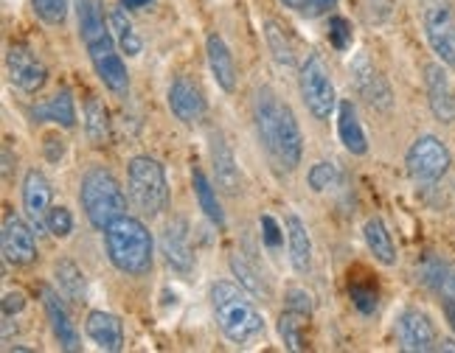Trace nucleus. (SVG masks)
Returning <instances> with one entry per match:
<instances>
[{"instance_id": "44", "label": "nucleus", "mask_w": 455, "mask_h": 353, "mask_svg": "<svg viewBox=\"0 0 455 353\" xmlns=\"http://www.w3.org/2000/svg\"><path fill=\"white\" fill-rule=\"evenodd\" d=\"M444 317H447V323H450V328H452V333H455V297H444Z\"/></svg>"}, {"instance_id": "12", "label": "nucleus", "mask_w": 455, "mask_h": 353, "mask_svg": "<svg viewBox=\"0 0 455 353\" xmlns=\"http://www.w3.org/2000/svg\"><path fill=\"white\" fill-rule=\"evenodd\" d=\"M31 222H23L17 214L6 210L4 216V233H0V244H4V258L14 267H28L37 261V239H34Z\"/></svg>"}, {"instance_id": "26", "label": "nucleus", "mask_w": 455, "mask_h": 353, "mask_svg": "<svg viewBox=\"0 0 455 353\" xmlns=\"http://www.w3.org/2000/svg\"><path fill=\"white\" fill-rule=\"evenodd\" d=\"M84 135L96 149L110 144V110L104 107V101L99 96L84 98Z\"/></svg>"}, {"instance_id": "30", "label": "nucleus", "mask_w": 455, "mask_h": 353, "mask_svg": "<svg viewBox=\"0 0 455 353\" xmlns=\"http://www.w3.org/2000/svg\"><path fill=\"white\" fill-rule=\"evenodd\" d=\"M108 20H110V31H113L118 48H121V54H127V57H138V54H141V51H144V40L138 37V31H135L130 14H127V6L110 9Z\"/></svg>"}, {"instance_id": "32", "label": "nucleus", "mask_w": 455, "mask_h": 353, "mask_svg": "<svg viewBox=\"0 0 455 353\" xmlns=\"http://www.w3.org/2000/svg\"><path fill=\"white\" fill-rule=\"evenodd\" d=\"M304 317L301 314H295V311H284L282 317H278V337L284 340V345L290 350H304Z\"/></svg>"}, {"instance_id": "9", "label": "nucleus", "mask_w": 455, "mask_h": 353, "mask_svg": "<svg viewBox=\"0 0 455 353\" xmlns=\"http://www.w3.org/2000/svg\"><path fill=\"white\" fill-rule=\"evenodd\" d=\"M450 163H452L450 149L444 146V140L435 137V135L416 137L411 144V149H408V154H405L408 174L422 185L439 183L442 176L450 171Z\"/></svg>"}, {"instance_id": "28", "label": "nucleus", "mask_w": 455, "mask_h": 353, "mask_svg": "<svg viewBox=\"0 0 455 353\" xmlns=\"http://www.w3.org/2000/svg\"><path fill=\"white\" fill-rule=\"evenodd\" d=\"M191 188H195V197H197V205L205 214V219L217 224V227H225V210L220 205V197H217V188L212 185V180L205 176L203 169H191Z\"/></svg>"}, {"instance_id": "25", "label": "nucleus", "mask_w": 455, "mask_h": 353, "mask_svg": "<svg viewBox=\"0 0 455 353\" xmlns=\"http://www.w3.org/2000/svg\"><path fill=\"white\" fill-rule=\"evenodd\" d=\"M363 239L369 253L374 255V261H379L382 267H394L396 263V244L391 239V231L385 227V222L379 216H371L363 224Z\"/></svg>"}, {"instance_id": "7", "label": "nucleus", "mask_w": 455, "mask_h": 353, "mask_svg": "<svg viewBox=\"0 0 455 353\" xmlns=\"http://www.w3.org/2000/svg\"><path fill=\"white\" fill-rule=\"evenodd\" d=\"M84 48H87V57H91V65L96 70V76L104 82V87L124 98L130 93V74H127V65L118 54V43L113 37V31H101V34H93V37L84 40Z\"/></svg>"}, {"instance_id": "24", "label": "nucleus", "mask_w": 455, "mask_h": 353, "mask_svg": "<svg viewBox=\"0 0 455 353\" xmlns=\"http://www.w3.org/2000/svg\"><path fill=\"white\" fill-rule=\"evenodd\" d=\"M31 118L37 123L51 121V123H57V127H62V129H74L76 127V104H74L71 90H57L43 104V107L31 110Z\"/></svg>"}, {"instance_id": "20", "label": "nucleus", "mask_w": 455, "mask_h": 353, "mask_svg": "<svg viewBox=\"0 0 455 353\" xmlns=\"http://www.w3.org/2000/svg\"><path fill=\"white\" fill-rule=\"evenodd\" d=\"M84 331H87V337H91V342L99 345L101 350L118 353L124 348V323L110 311L93 309L84 317Z\"/></svg>"}, {"instance_id": "10", "label": "nucleus", "mask_w": 455, "mask_h": 353, "mask_svg": "<svg viewBox=\"0 0 455 353\" xmlns=\"http://www.w3.org/2000/svg\"><path fill=\"white\" fill-rule=\"evenodd\" d=\"M6 74H9V82L23 93H40L48 84L45 62L23 43H12L6 48Z\"/></svg>"}, {"instance_id": "40", "label": "nucleus", "mask_w": 455, "mask_h": 353, "mask_svg": "<svg viewBox=\"0 0 455 353\" xmlns=\"http://www.w3.org/2000/svg\"><path fill=\"white\" fill-rule=\"evenodd\" d=\"M261 241H265L270 250H275L278 244H282V231H278V224H275V219L273 216H261Z\"/></svg>"}, {"instance_id": "46", "label": "nucleus", "mask_w": 455, "mask_h": 353, "mask_svg": "<svg viewBox=\"0 0 455 353\" xmlns=\"http://www.w3.org/2000/svg\"><path fill=\"white\" fill-rule=\"evenodd\" d=\"M4 176L6 180L12 176V149L9 146H4Z\"/></svg>"}, {"instance_id": "22", "label": "nucleus", "mask_w": 455, "mask_h": 353, "mask_svg": "<svg viewBox=\"0 0 455 353\" xmlns=\"http://www.w3.org/2000/svg\"><path fill=\"white\" fill-rule=\"evenodd\" d=\"M287 247H290V263L299 275H307L312 270V236L301 216L287 214Z\"/></svg>"}, {"instance_id": "21", "label": "nucleus", "mask_w": 455, "mask_h": 353, "mask_svg": "<svg viewBox=\"0 0 455 353\" xmlns=\"http://www.w3.org/2000/svg\"><path fill=\"white\" fill-rule=\"evenodd\" d=\"M205 54H208V67H212V76L217 82V87L222 93H234L236 90V62L228 43L220 37V34H208L205 40Z\"/></svg>"}, {"instance_id": "41", "label": "nucleus", "mask_w": 455, "mask_h": 353, "mask_svg": "<svg viewBox=\"0 0 455 353\" xmlns=\"http://www.w3.org/2000/svg\"><path fill=\"white\" fill-rule=\"evenodd\" d=\"M26 309V294L23 292H6L4 294V317L9 320L12 314H20Z\"/></svg>"}, {"instance_id": "33", "label": "nucleus", "mask_w": 455, "mask_h": 353, "mask_svg": "<svg viewBox=\"0 0 455 353\" xmlns=\"http://www.w3.org/2000/svg\"><path fill=\"white\" fill-rule=\"evenodd\" d=\"M231 272L236 275V280H239V286H244L251 294H261V297H267L270 292H267V286H265V280L259 278V272L251 267L248 261H244L239 253L236 255H231Z\"/></svg>"}, {"instance_id": "16", "label": "nucleus", "mask_w": 455, "mask_h": 353, "mask_svg": "<svg viewBox=\"0 0 455 353\" xmlns=\"http://www.w3.org/2000/svg\"><path fill=\"white\" fill-rule=\"evenodd\" d=\"M161 255L169 263V270L178 275H188L195 270V250H191L188 224L186 219H172L161 233Z\"/></svg>"}, {"instance_id": "29", "label": "nucleus", "mask_w": 455, "mask_h": 353, "mask_svg": "<svg viewBox=\"0 0 455 353\" xmlns=\"http://www.w3.org/2000/svg\"><path fill=\"white\" fill-rule=\"evenodd\" d=\"M54 284H57V289L62 292V297L68 300V303H84V294H87L84 272L76 267L71 258L54 261Z\"/></svg>"}, {"instance_id": "13", "label": "nucleus", "mask_w": 455, "mask_h": 353, "mask_svg": "<svg viewBox=\"0 0 455 353\" xmlns=\"http://www.w3.org/2000/svg\"><path fill=\"white\" fill-rule=\"evenodd\" d=\"M166 101H169V110L172 115L178 118L186 127H195L205 118V93L203 87L191 79V76H178L172 84H169V93H166Z\"/></svg>"}, {"instance_id": "6", "label": "nucleus", "mask_w": 455, "mask_h": 353, "mask_svg": "<svg viewBox=\"0 0 455 353\" xmlns=\"http://www.w3.org/2000/svg\"><path fill=\"white\" fill-rule=\"evenodd\" d=\"M299 87H301V98L307 104L309 115L315 121H329L338 107V93H335V82H331V74L323 57L315 54V51H309L307 59L301 62Z\"/></svg>"}, {"instance_id": "34", "label": "nucleus", "mask_w": 455, "mask_h": 353, "mask_svg": "<svg viewBox=\"0 0 455 353\" xmlns=\"http://www.w3.org/2000/svg\"><path fill=\"white\" fill-rule=\"evenodd\" d=\"M31 9L45 26H62L68 20L71 4H68V0H31Z\"/></svg>"}, {"instance_id": "36", "label": "nucleus", "mask_w": 455, "mask_h": 353, "mask_svg": "<svg viewBox=\"0 0 455 353\" xmlns=\"http://www.w3.org/2000/svg\"><path fill=\"white\" fill-rule=\"evenodd\" d=\"M45 227H48V233L54 239H68L74 233V214L65 205H51Z\"/></svg>"}, {"instance_id": "37", "label": "nucleus", "mask_w": 455, "mask_h": 353, "mask_svg": "<svg viewBox=\"0 0 455 353\" xmlns=\"http://www.w3.org/2000/svg\"><path fill=\"white\" fill-rule=\"evenodd\" d=\"M329 43L338 51H346L352 45V23H348L346 17H331L329 20Z\"/></svg>"}, {"instance_id": "19", "label": "nucleus", "mask_w": 455, "mask_h": 353, "mask_svg": "<svg viewBox=\"0 0 455 353\" xmlns=\"http://www.w3.org/2000/svg\"><path fill=\"white\" fill-rule=\"evenodd\" d=\"M425 90L433 115L442 123H455V90L447 76V70L439 62L425 65Z\"/></svg>"}, {"instance_id": "31", "label": "nucleus", "mask_w": 455, "mask_h": 353, "mask_svg": "<svg viewBox=\"0 0 455 353\" xmlns=\"http://www.w3.org/2000/svg\"><path fill=\"white\" fill-rule=\"evenodd\" d=\"M265 43L270 48L273 59L282 67H295V48L292 40L287 37V31L282 28L278 20H265Z\"/></svg>"}, {"instance_id": "35", "label": "nucleus", "mask_w": 455, "mask_h": 353, "mask_svg": "<svg viewBox=\"0 0 455 353\" xmlns=\"http://www.w3.org/2000/svg\"><path fill=\"white\" fill-rule=\"evenodd\" d=\"M307 183L315 193H323L329 188H335L338 183V166L335 163H329V161H321V163H315L309 171H307Z\"/></svg>"}, {"instance_id": "14", "label": "nucleus", "mask_w": 455, "mask_h": 353, "mask_svg": "<svg viewBox=\"0 0 455 353\" xmlns=\"http://www.w3.org/2000/svg\"><path fill=\"white\" fill-rule=\"evenodd\" d=\"M396 337H399L402 350H411V353H427L439 348V337H435L430 317L419 309H405L399 314Z\"/></svg>"}, {"instance_id": "5", "label": "nucleus", "mask_w": 455, "mask_h": 353, "mask_svg": "<svg viewBox=\"0 0 455 353\" xmlns=\"http://www.w3.org/2000/svg\"><path fill=\"white\" fill-rule=\"evenodd\" d=\"M127 191L144 216H161L169 208V180L164 163L149 154H135L127 163Z\"/></svg>"}, {"instance_id": "43", "label": "nucleus", "mask_w": 455, "mask_h": 353, "mask_svg": "<svg viewBox=\"0 0 455 353\" xmlns=\"http://www.w3.org/2000/svg\"><path fill=\"white\" fill-rule=\"evenodd\" d=\"M65 154V140L60 135H48L45 137V157L51 163H60Z\"/></svg>"}, {"instance_id": "42", "label": "nucleus", "mask_w": 455, "mask_h": 353, "mask_svg": "<svg viewBox=\"0 0 455 353\" xmlns=\"http://www.w3.org/2000/svg\"><path fill=\"white\" fill-rule=\"evenodd\" d=\"M338 6V0H307V6H304V17H309V20H315V17H323L329 9H335Z\"/></svg>"}, {"instance_id": "47", "label": "nucleus", "mask_w": 455, "mask_h": 353, "mask_svg": "<svg viewBox=\"0 0 455 353\" xmlns=\"http://www.w3.org/2000/svg\"><path fill=\"white\" fill-rule=\"evenodd\" d=\"M149 0H124V6L127 9H141V6H147Z\"/></svg>"}, {"instance_id": "4", "label": "nucleus", "mask_w": 455, "mask_h": 353, "mask_svg": "<svg viewBox=\"0 0 455 353\" xmlns=\"http://www.w3.org/2000/svg\"><path fill=\"white\" fill-rule=\"evenodd\" d=\"M79 205L96 231H108L118 216L127 214V193L110 169L93 166L82 174Z\"/></svg>"}, {"instance_id": "38", "label": "nucleus", "mask_w": 455, "mask_h": 353, "mask_svg": "<svg viewBox=\"0 0 455 353\" xmlns=\"http://www.w3.org/2000/svg\"><path fill=\"white\" fill-rule=\"evenodd\" d=\"M348 297H352V303L357 306L360 314H371L377 311V289L371 286H348Z\"/></svg>"}, {"instance_id": "3", "label": "nucleus", "mask_w": 455, "mask_h": 353, "mask_svg": "<svg viewBox=\"0 0 455 353\" xmlns=\"http://www.w3.org/2000/svg\"><path fill=\"white\" fill-rule=\"evenodd\" d=\"M104 236V250L113 267L121 275L130 278H144L155 267V239L149 233V227L135 219V216H118L108 231H101Z\"/></svg>"}, {"instance_id": "23", "label": "nucleus", "mask_w": 455, "mask_h": 353, "mask_svg": "<svg viewBox=\"0 0 455 353\" xmlns=\"http://www.w3.org/2000/svg\"><path fill=\"white\" fill-rule=\"evenodd\" d=\"M338 135H340V144L346 146V152H352L357 157L369 152V137H365L357 107L348 98L338 104Z\"/></svg>"}, {"instance_id": "45", "label": "nucleus", "mask_w": 455, "mask_h": 353, "mask_svg": "<svg viewBox=\"0 0 455 353\" xmlns=\"http://www.w3.org/2000/svg\"><path fill=\"white\" fill-rule=\"evenodd\" d=\"M282 6H287V9H292V12H304V6H307V0H278Z\"/></svg>"}, {"instance_id": "8", "label": "nucleus", "mask_w": 455, "mask_h": 353, "mask_svg": "<svg viewBox=\"0 0 455 353\" xmlns=\"http://www.w3.org/2000/svg\"><path fill=\"white\" fill-rule=\"evenodd\" d=\"M422 26L433 54L455 67V9L452 0H422Z\"/></svg>"}, {"instance_id": "15", "label": "nucleus", "mask_w": 455, "mask_h": 353, "mask_svg": "<svg viewBox=\"0 0 455 353\" xmlns=\"http://www.w3.org/2000/svg\"><path fill=\"white\" fill-rule=\"evenodd\" d=\"M51 210V183L40 169H28L23 176V214L37 233H48L45 219Z\"/></svg>"}, {"instance_id": "2", "label": "nucleus", "mask_w": 455, "mask_h": 353, "mask_svg": "<svg viewBox=\"0 0 455 353\" xmlns=\"http://www.w3.org/2000/svg\"><path fill=\"white\" fill-rule=\"evenodd\" d=\"M208 297H212L214 320L228 342L248 345L259 333H265V317H261L244 286H236L231 280H217V284H212Z\"/></svg>"}, {"instance_id": "11", "label": "nucleus", "mask_w": 455, "mask_h": 353, "mask_svg": "<svg viewBox=\"0 0 455 353\" xmlns=\"http://www.w3.org/2000/svg\"><path fill=\"white\" fill-rule=\"evenodd\" d=\"M352 82L357 87L360 98H365V104H369L371 110L388 113L394 107V90L388 79L382 76V70L365 54H357L352 59Z\"/></svg>"}, {"instance_id": "39", "label": "nucleus", "mask_w": 455, "mask_h": 353, "mask_svg": "<svg viewBox=\"0 0 455 353\" xmlns=\"http://www.w3.org/2000/svg\"><path fill=\"white\" fill-rule=\"evenodd\" d=\"M284 300H287V309H290V311L301 314V317H309V314H312V294H309L307 289L292 286V289H287Z\"/></svg>"}, {"instance_id": "18", "label": "nucleus", "mask_w": 455, "mask_h": 353, "mask_svg": "<svg viewBox=\"0 0 455 353\" xmlns=\"http://www.w3.org/2000/svg\"><path fill=\"white\" fill-rule=\"evenodd\" d=\"M208 149H212V166H214V180L217 188L228 197H239L242 193V171H239V161L234 149L228 146V140L222 137V132H212L208 137Z\"/></svg>"}, {"instance_id": "48", "label": "nucleus", "mask_w": 455, "mask_h": 353, "mask_svg": "<svg viewBox=\"0 0 455 353\" xmlns=\"http://www.w3.org/2000/svg\"><path fill=\"white\" fill-rule=\"evenodd\" d=\"M439 348H442V350H455V342H450V340H447V342H442Z\"/></svg>"}, {"instance_id": "27", "label": "nucleus", "mask_w": 455, "mask_h": 353, "mask_svg": "<svg viewBox=\"0 0 455 353\" xmlns=\"http://www.w3.org/2000/svg\"><path fill=\"white\" fill-rule=\"evenodd\" d=\"M416 275H419V280H422L427 289L439 292L444 297H455V272L447 267L442 258L425 255L422 261H419Z\"/></svg>"}, {"instance_id": "17", "label": "nucleus", "mask_w": 455, "mask_h": 353, "mask_svg": "<svg viewBox=\"0 0 455 353\" xmlns=\"http://www.w3.org/2000/svg\"><path fill=\"white\" fill-rule=\"evenodd\" d=\"M43 309H45V317H48L51 331H54L57 342H60L65 350H82L79 328H76V323H74L71 311H68L65 297H62L60 289L43 286Z\"/></svg>"}, {"instance_id": "1", "label": "nucleus", "mask_w": 455, "mask_h": 353, "mask_svg": "<svg viewBox=\"0 0 455 353\" xmlns=\"http://www.w3.org/2000/svg\"><path fill=\"white\" fill-rule=\"evenodd\" d=\"M256 135L265 146L267 157L282 171H295L304 157V135L292 107L278 98L270 87H261L253 101Z\"/></svg>"}]
</instances>
